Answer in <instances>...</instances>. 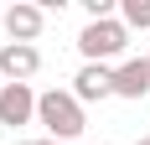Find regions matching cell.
<instances>
[{
  "instance_id": "cell-1",
  "label": "cell",
  "mask_w": 150,
  "mask_h": 145,
  "mask_svg": "<svg viewBox=\"0 0 150 145\" xmlns=\"http://www.w3.org/2000/svg\"><path fill=\"white\" fill-rule=\"evenodd\" d=\"M36 119L47 124V135L62 145H73L78 135H83V104L73 99V93H62V88H47L42 99H36Z\"/></svg>"
},
{
  "instance_id": "cell-2",
  "label": "cell",
  "mask_w": 150,
  "mask_h": 145,
  "mask_svg": "<svg viewBox=\"0 0 150 145\" xmlns=\"http://www.w3.org/2000/svg\"><path fill=\"white\" fill-rule=\"evenodd\" d=\"M124 47H129V31H124V21H88L83 26V36H78V52L88 62H109V57H119Z\"/></svg>"
},
{
  "instance_id": "cell-3",
  "label": "cell",
  "mask_w": 150,
  "mask_h": 145,
  "mask_svg": "<svg viewBox=\"0 0 150 145\" xmlns=\"http://www.w3.org/2000/svg\"><path fill=\"white\" fill-rule=\"evenodd\" d=\"M73 99H78V104L114 99V68H104V62H83V72L73 78Z\"/></svg>"
},
{
  "instance_id": "cell-4",
  "label": "cell",
  "mask_w": 150,
  "mask_h": 145,
  "mask_svg": "<svg viewBox=\"0 0 150 145\" xmlns=\"http://www.w3.org/2000/svg\"><path fill=\"white\" fill-rule=\"evenodd\" d=\"M36 68H42V52L36 47H21V42L0 47V78L5 83H26V78H36Z\"/></svg>"
},
{
  "instance_id": "cell-5",
  "label": "cell",
  "mask_w": 150,
  "mask_h": 145,
  "mask_svg": "<svg viewBox=\"0 0 150 145\" xmlns=\"http://www.w3.org/2000/svg\"><path fill=\"white\" fill-rule=\"evenodd\" d=\"M36 114V93H31V83H5L0 88V124H26V119Z\"/></svg>"
},
{
  "instance_id": "cell-6",
  "label": "cell",
  "mask_w": 150,
  "mask_h": 145,
  "mask_svg": "<svg viewBox=\"0 0 150 145\" xmlns=\"http://www.w3.org/2000/svg\"><path fill=\"white\" fill-rule=\"evenodd\" d=\"M42 26H47V11H42V5H11V11H5V31H11L21 47L36 42Z\"/></svg>"
},
{
  "instance_id": "cell-7",
  "label": "cell",
  "mask_w": 150,
  "mask_h": 145,
  "mask_svg": "<svg viewBox=\"0 0 150 145\" xmlns=\"http://www.w3.org/2000/svg\"><path fill=\"white\" fill-rule=\"evenodd\" d=\"M114 93L119 99H145L150 93V62H124V68H114Z\"/></svg>"
},
{
  "instance_id": "cell-8",
  "label": "cell",
  "mask_w": 150,
  "mask_h": 145,
  "mask_svg": "<svg viewBox=\"0 0 150 145\" xmlns=\"http://www.w3.org/2000/svg\"><path fill=\"white\" fill-rule=\"evenodd\" d=\"M119 11H124V31H129V26L150 31V0H124Z\"/></svg>"
},
{
  "instance_id": "cell-9",
  "label": "cell",
  "mask_w": 150,
  "mask_h": 145,
  "mask_svg": "<svg viewBox=\"0 0 150 145\" xmlns=\"http://www.w3.org/2000/svg\"><path fill=\"white\" fill-rule=\"evenodd\" d=\"M36 145H62V140H36Z\"/></svg>"
},
{
  "instance_id": "cell-10",
  "label": "cell",
  "mask_w": 150,
  "mask_h": 145,
  "mask_svg": "<svg viewBox=\"0 0 150 145\" xmlns=\"http://www.w3.org/2000/svg\"><path fill=\"white\" fill-rule=\"evenodd\" d=\"M16 145H26V140H16Z\"/></svg>"
},
{
  "instance_id": "cell-11",
  "label": "cell",
  "mask_w": 150,
  "mask_h": 145,
  "mask_svg": "<svg viewBox=\"0 0 150 145\" xmlns=\"http://www.w3.org/2000/svg\"><path fill=\"white\" fill-rule=\"evenodd\" d=\"M140 145H150V140H140Z\"/></svg>"
},
{
  "instance_id": "cell-12",
  "label": "cell",
  "mask_w": 150,
  "mask_h": 145,
  "mask_svg": "<svg viewBox=\"0 0 150 145\" xmlns=\"http://www.w3.org/2000/svg\"><path fill=\"white\" fill-rule=\"evenodd\" d=\"M0 88H5V83H0Z\"/></svg>"
},
{
  "instance_id": "cell-13",
  "label": "cell",
  "mask_w": 150,
  "mask_h": 145,
  "mask_svg": "<svg viewBox=\"0 0 150 145\" xmlns=\"http://www.w3.org/2000/svg\"><path fill=\"white\" fill-rule=\"evenodd\" d=\"M145 62H150V57H145Z\"/></svg>"
}]
</instances>
